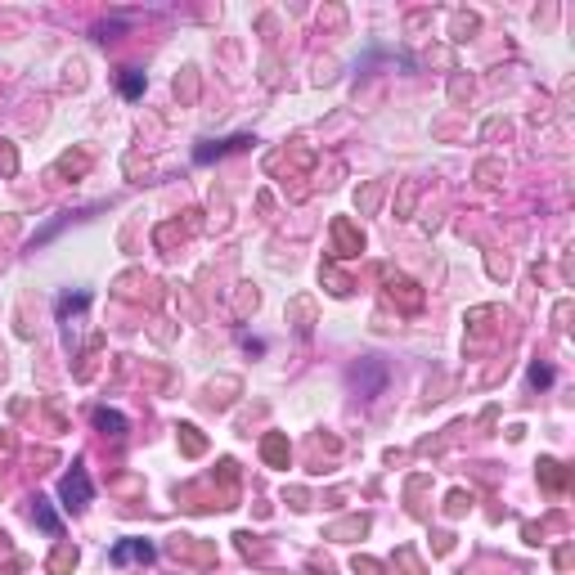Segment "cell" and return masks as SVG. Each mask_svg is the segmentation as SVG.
Returning <instances> with one entry per match:
<instances>
[{
	"mask_svg": "<svg viewBox=\"0 0 575 575\" xmlns=\"http://www.w3.org/2000/svg\"><path fill=\"white\" fill-rule=\"evenodd\" d=\"M540 481L548 485V490H567V481H571V472L562 468L557 459H540Z\"/></svg>",
	"mask_w": 575,
	"mask_h": 575,
	"instance_id": "6",
	"label": "cell"
},
{
	"mask_svg": "<svg viewBox=\"0 0 575 575\" xmlns=\"http://www.w3.org/2000/svg\"><path fill=\"white\" fill-rule=\"evenodd\" d=\"M360 252H364V234L351 225L346 216H337V220H333V256L346 261V256H360Z\"/></svg>",
	"mask_w": 575,
	"mask_h": 575,
	"instance_id": "2",
	"label": "cell"
},
{
	"mask_svg": "<svg viewBox=\"0 0 575 575\" xmlns=\"http://www.w3.org/2000/svg\"><path fill=\"white\" fill-rule=\"evenodd\" d=\"M121 95H126V99H140V95H144V72L126 68V77H121Z\"/></svg>",
	"mask_w": 575,
	"mask_h": 575,
	"instance_id": "14",
	"label": "cell"
},
{
	"mask_svg": "<svg viewBox=\"0 0 575 575\" xmlns=\"http://www.w3.org/2000/svg\"><path fill=\"white\" fill-rule=\"evenodd\" d=\"M248 135H238V140H225V144H202L198 149V162H212V157H220V153H229V149H248Z\"/></svg>",
	"mask_w": 575,
	"mask_h": 575,
	"instance_id": "12",
	"label": "cell"
},
{
	"mask_svg": "<svg viewBox=\"0 0 575 575\" xmlns=\"http://www.w3.org/2000/svg\"><path fill=\"white\" fill-rule=\"evenodd\" d=\"M364 531H369V517H351V521L333 526V531H328V540H341V535H364Z\"/></svg>",
	"mask_w": 575,
	"mask_h": 575,
	"instance_id": "15",
	"label": "cell"
},
{
	"mask_svg": "<svg viewBox=\"0 0 575 575\" xmlns=\"http://www.w3.org/2000/svg\"><path fill=\"white\" fill-rule=\"evenodd\" d=\"M324 284H328L333 297H346V292H351V279H341V274H333V270H324Z\"/></svg>",
	"mask_w": 575,
	"mask_h": 575,
	"instance_id": "16",
	"label": "cell"
},
{
	"mask_svg": "<svg viewBox=\"0 0 575 575\" xmlns=\"http://www.w3.org/2000/svg\"><path fill=\"white\" fill-rule=\"evenodd\" d=\"M387 292L405 301V310H418L423 305V288L413 284V279H405V274H387Z\"/></svg>",
	"mask_w": 575,
	"mask_h": 575,
	"instance_id": "4",
	"label": "cell"
},
{
	"mask_svg": "<svg viewBox=\"0 0 575 575\" xmlns=\"http://www.w3.org/2000/svg\"><path fill=\"white\" fill-rule=\"evenodd\" d=\"M180 449H185V459H198L207 449V440H202V432L193 423H180Z\"/></svg>",
	"mask_w": 575,
	"mask_h": 575,
	"instance_id": "8",
	"label": "cell"
},
{
	"mask_svg": "<svg viewBox=\"0 0 575 575\" xmlns=\"http://www.w3.org/2000/svg\"><path fill=\"white\" fill-rule=\"evenodd\" d=\"M468 504H472V499H468V495H463V490H454V495H449V504H445V508H449V512H454V517H459V512H463V508H468Z\"/></svg>",
	"mask_w": 575,
	"mask_h": 575,
	"instance_id": "21",
	"label": "cell"
},
{
	"mask_svg": "<svg viewBox=\"0 0 575 575\" xmlns=\"http://www.w3.org/2000/svg\"><path fill=\"white\" fill-rule=\"evenodd\" d=\"M220 481H225V485H234V481H238L234 459H225V463H220ZM229 504H234V490H220V495H216V508H229Z\"/></svg>",
	"mask_w": 575,
	"mask_h": 575,
	"instance_id": "13",
	"label": "cell"
},
{
	"mask_svg": "<svg viewBox=\"0 0 575 575\" xmlns=\"http://www.w3.org/2000/svg\"><path fill=\"white\" fill-rule=\"evenodd\" d=\"M171 553H176V557H193V562H212V548L193 544L189 535H176V540H171Z\"/></svg>",
	"mask_w": 575,
	"mask_h": 575,
	"instance_id": "7",
	"label": "cell"
},
{
	"mask_svg": "<svg viewBox=\"0 0 575 575\" xmlns=\"http://www.w3.org/2000/svg\"><path fill=\"white\" fill-rule=\"evenodd\" d=\"M85 305V292H77V297H63L59 301V315H68V310H81Z\"/></svg>",
	"mask_w": 575,
	"mask_h": 575,
	"instance_id": "20",
	"label": "cell"
},
{
	"mask_svg": "<svg viewBox=\"0 0 575 575\" xmlns=\"http://www.w3.org/2000/svg\"><path fill=\"white\" fill-rule=\"evenodd\" d=\"M531 382L535 387H548V382H553V369H548V364H531Z\"/></svg>",
	"mask_w": 575,
	"mask_h": 575,
	"instance_id": "19",
	"label": "cell"
},
{
	"mask_svg": "<svg viewBox=\"0 0 575 575\" xmlns=\"http://www.w3.org/2000/svg\"><path fill=\"white\" fill-rule=\"evenodd\" d=\"M108 557H113V567H126V562H153V544L149 540H121Z\"/></svg>",
	"mask_w": 575,
	"mask_h": 575,
	"instance_id": "3",
	"label": "cell"
},
{
	"mask_svg": "<svg viewBox=\"0 0 575 575\" xmlns=\"http://www.w3.org/2000/svg\"><path fill=\"white\" fill-rule=\"evenodd\" d=\"M288 454H292V449H288V436L284 432H270V436L261 440V459L270 463V468H288Z\"/></svg>",
	"mask_w": 575,
	"mask_h": 575,
	"instance_id": "5",
	"label": "cell"
},
{
	"mask_svg": "<svg viewBox=\"0 0 575 575\" xmlns=\"http://www.w3.org/2000/svg\"><path fill=\"white\" fill-rule=\"evenodd\" d=\"M32 517H36V526H41V531H50V535H59V517H54V508H50V499H41V495H36L32 499Z\"/></svg>",
	"mask_w": 575,
	"mask_h": 575,
	"instance_id": "11",
	"label": "cell"
},
{
	"mask_svg": "<svg viewBox=\"0 0 575 575\" xmlns=\"http://www.w3.org/2000/svg\"><path fill=\"white\" fill-rule=\"evenodd\" d=\"M72 567H77V548H72V544H59L54 557H50V575H72Z\"/></svg>",
	"mask_w": 575,
	"mask_h": 575,
	"instance_id": "10",
	"label": "cell"
},
{
	"mask_svg": "<svg viewBox=\"0 0 575 575\" xmlns=\"http://www.w3.org/2000/svg\"><path fill=\"white\" fill-rule=\"evenodd\" d=\"M292 310H297L301 320H310V301H292ZM297 333H301V337H310V333H305V324H297Z\"/></svg>",
	"mask_w": 575,
	"mask_h": 575,
	"instance_id": "22",
	"label": "cell"
},
{
	"mask_svg": "<svg viewBox=\"0 0 575 575\" xmlns=\"http://www.w3.org/2000/svg\"><path fill=\"white\" fill-rule=\"evenodd\" d=\"M90 495H95V485H90V476H85V468L77 463V468L59 481V499H63L68 508H85V504H90Z\"/></svg>",
	"mask_w": 575,
	"mask_h": 575,
	"instance_id": "1",
	"label": "cell"
},
{
	"mask_svg": "<svg viewBox=\"0 0 575 575\" xmlns=\"http://www.w3.org/2000/svg\"><path fill=\"white\" fill-rule=\"evenodd\" d=\"M351 571H356V575H382V567H377L373 557H356V562H351Z\"/></svg>",
	"mask_w": 575,
	"mask_h": 575,
	"instance_id": "18",
	"label": "cell"
},
{
	"mask_svg": "<svg viewBox=\"0 0 575 575\" xmlns=\"http://www.w3.org/2000/svg\"><path fill=\"white\" fill-rule=\"evenodd\" d=\"M95 427H99L104 436H126V418H121L117 409H95Z\"/></svg>",
	"mask_w": 575,
	"mask_h": 575,
	"instance_id": "9",
	"label": "cell"
},
{
	"mask_svg": "<svg viewBox=\"0 0 575 575\" xmlns=\"http://www.w3.org/2000/svg\"><path fill=\"white\" fill-rule=\"evenodd\" d=\"M85 167H90V157H85V153H77V157L63 153V157H59V171H85Z\"/></svg>",
	"mask_w": 575,
	"mask_h": 575,
	"instance_id": "17",
	"label": "cell"
}]
</instances>
